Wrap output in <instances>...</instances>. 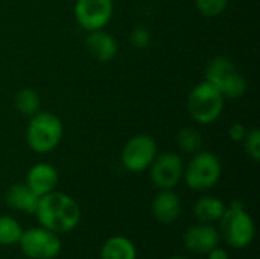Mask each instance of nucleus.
<instances>
[{
    "label": "nucleus",
    "mask_w": 260,
    "mask_h": 259,
    "mask_svg": "<svg viewBox=\"0 0 260 259\" xmlns=\"http://www.w3.org/2000/svg\"><path fill=\"white\" fill-rule=\"evenodd\" d=\"M34 215L41 227L55 234H67L78 227L81 221V208L73 197L59 191H52L40 197Z\"/></svg>",
    "instance_id": "1"
},
{
    "label": "nucleus",
    "mask_w": 260,
    "mask_h": 259,
    "mask_svg": "<svg viewBox=\"0 0 260 259\" xmlns=\"http://www.w3.org/2000/svg\"><path fill=\"white\" fill-rule=\"evenodd\" d=\"M64 136V125L58 116L49 111H38L30 116L26 140L30 150L38 154H47L53 151Z\"/></svg>",
    "instance_id": "2"
},
{
    "label": "nucleus",
    "mask_w": 260,
    "mask_h": 259,
    "mask_svg": "<svg viewBox=\"0 0 260 259\" xmlns=\"http://www.w3.org/2000/svg\"><path fill=\"white\" fill-rule=\"evenodd\" d=\"M206 81L213 84L224 98L238 99L247 92V79L227 56H215L206 66Z\"/></svg>",
    "instance_id": "3"
},
{
    "label": "nucleus",
    "mask_w": 260,
    "mask_h": 259,
    "mask_svg": "<svg viewBox=\"0 0 260 259\" xmlns=\"http://www.w3.org/2000/svg\"><path fill=\"white\" fill-rule=\"evenodd\" d=\"M224 96L222 93L209 81L198 82L187 96V111L190 118L201 124H213L224 110Z\"/></svg>",
    "instance_id": "4"
},
{
    "label": "nucleus",
    "mask_w": 260,
    "mask_h": 259,
    "mask_svg": "<svg viewBox=\"0 0 260 259\" xmlns=\"http://www.w3.org/2000/svg\"><path fill=\"white\" fill-rule=\"evenodd\" d=\"M221 234L233 249L248 247L256 235V226L251 215L244 209L242 203L233 202L219 220Z\"/></svg>",
    "instance_id": "5"
},
{
    "label": "nucleus",
    "mask_w": 260,
    "mask_h": 259,
    "mask_svg": "<svg viewBox=\"0 0 260 259\" xmlns=\"http://www.w3.org/2000/svg\"><path fill=\"white\" fill-rule=\"evenodd\" d=\"M222 165L216 154L210 151H198L193 154L184 169V180L193 191L204 192L216 186L221 179Z\"/></svg>",
    "instance_id": "6"
},
{
    "label": "nucleus",
    "mask_w": 260,
    "mask_h": 259,
    "mask_svg": "<svg viewBox=\"0 0 260 259\" xmlns=\"http://www.w3.org/2000/svg\"><path fill=\"white\" fill-rule=\"evenodd\" d=\"M157 143L152 136L140 133L126 140L120 153V162L129 172H143L157 156Z\"/></svg>",
    "instance_id": "7"
},
{
    "label": "nucleus",
    "mask_w": 260,
    "mask_h": 259,
    "mask_svg": "<svg viewBox=\"0 0 260 259\" xmlns=\"http://www.w3.org/2000/svg\"><path fill=\"white\" fill-rule=\"evenodd\" d=\"M18 244L21 252L30 259H53L61 252V240L58 234L44 227L23 231Z\"/></svg>",
    "instance_id": "8"
},
{
    "label": "nucleus",
    "mask_w": 260,
    "mask_h": 259,
    "mask_svg": "<svg viewBox=\"0 0 260 259\" xmlns=\"http://www.w3.org/2000/svg\"><path fill=\"white\" fill-rule=\"evenodd\" d=\"M78 24L87 32L104 29L113 18V0H76L73 8Z\"/></svg>",
    "instance_id": "9"
},
{
    "label": "nucleus",
    "mask_w": 260,
    "mask_h": 259,
    "mask_svg": "<svg viewBox=\"0 0 260 259\" xmlns=\"http://www.w3.org/2000/svg\"><path fill=\"white\" fill-rule=\"evenodd\" d=\"M148 169L152 183L158 189H174L184 174V165L181 157L171 151L157 154Z\"/></svg>",
    "instance_id": "10"
},
{
    "label": "nucleus",
    "mask_w": 260,
    "mask_h": 259,
    "mask_svg": "<svg viewBox=\"0 0 260 259\" xmlns=\"http://www.w3.org/2000/svg\"><path fill=\"white\" fill-rule=\"evenodd\" d=\"M183 241L187 250L198 255H207L212 249L219 246L221 234L212 224L200 223L186 231Z\"/></svg>",
    "instance_id": "11"
},
{
    "label": "nucleus",
    "mask_w": 260,
    "mask_h": 259,
    "mask_svg": "<svg viewBox=\"0 0 260 259\" xmlns=\"http://www.w3.org/2000/svg\"><path fill=\"white\" fill-rule=\"evenodd\" d=\"M152 215L163 224H171L181 215V198L172 189H160L151 203Z\"/></svg>",
    "instance_id": "12"
},
{
    "label": "nucleus",
    "mask_w": 260,
    "mask_h": 259,
    "mask_svg": "<svg viewBox=\"0 0 260 259\" xmlns=\"http://www.w3.org/2000/svg\"><path fill=\"white\" fill-rule=\"evenodd\" d=\"M26 185L38 195L43 197L56 189L58 171L50 163H37L26 174Z\"/></svg>",
    "instance_id": "13"
},
{
    "label": "nucleus",
    "mask_w": 260,
    "mask_h": 259,
    "mask_svg": "<svg viewBox=\"0 0 260 259\" xmlns=\"http://www.w3.org/2000/svg\"><path fill=\"white\" fill-rule=\"evenodd\" d=\"M85 47L88 53L99 63H108L117 55L116 38L104 29L88 32L85 38Z\"/></svg>",
    "instance_id": "14"
},
{
    "label": "nucleus",
    "mask_w": 260,
    "mask_h": 259,
    "mask_svg": "<svg viewBox=\"0 0 260 259\" xmlns=\"http://www.w3.org/2000/svg\"><path fill=\"white\" fill-rule=\"evenodd\" d=\"M6 203L11 209L24 212V214H35L40 197L26 185V183H15L6 192Z\"/></svg>",
    "instance_id": "15"
},
{
    "label": "nucleus",
    "mask_w": 260,
    "mask_h": 259,
    "mask_svg": "<svg viewBox=\"0 0 260 259\" xmlns=\"http://www.w3.org/2000/svg\"><path fill=\"white\" fill-rule=\"evenodd\" d=\"M225 209H227V206L221 198L213 197V195H204L197 200V203L193 206V214L200 223L212 224V223L221 220Z\"/></svg>",
    "instance_id": "16"
},
{
    "label": "nucleus",
    "mask_w": 260,
    "mask_h": 259,
    "mask_svg": "<svg viewBox=\"0 0 260 259\" xmlns=\"http://www.w3.org/2000/svg\"><path fill=\"white\" fill-rule=\"evenodd\" d=\"M101 259H137V250L129 238L116 235L104 243Z\"/></svg>",
    "instance_id": "17"
},
{
    "label": "nucleus",
    "mask_w": 260,
    "mask_h": 259,
    "mask_svg": "<svg viewBox=\"0 0 260 259\" xmlns=\"http://www.w3.org/2000/svg\"><path fill=\"white\" fill-rule=\"evenodd\" d=\"M14 104H15V108L23 114V116H34L40 111V107H41V98L40 95L30 89V87H23L20 89L17 93H15V98H14Z\"/></svg>",
    "instance_id": "18"
},
{
    "label": "nucleus",
    "mask_w": 260,
    "mask_h": 259,
    "mask_svg": "<svg viewBox=\"0 0 260 259\" xmlns=\"http://www.w3.org/2000/svg\"><path fill=\"white\" fill-rule=\"evenodd\" d=\"M177 143L181 151L187 154H195L203 148V134L193 127H184L177 133Z\"/></svg>",
    "instance_id": "19"
},
{
    "label": "nucleus",
    "mask_w": 260,
    "mask_h": 259,
    "mask_svg": "<svg viewBox=\"0 0 260 259\" xmlns=\"http://www.w3.org/2000/svg\"><path fill=\"white\" fill-rule=\"evenodd\" d=\"M23 229L20 223L8 215H0V246L18 244Z\"/></svg>",
    "instance_id": "20"
},
{
    "label": "nucleus",
    "mask_w": 260,
    "mask_h": 259,
    "mask_svg": "<svg viewBox=\"0 0 260 259\" xmlns=\"http://www.w3.org/2000/svg\"><path fill=\"white\" fill-rule=\"evenodd\" d=\"M229 2L230 0H195V6L201 15L215 18L227 9Z\"/></svg>",
    "instance_id": "21"
},
{
    "label": "nucleus",
    "mask_w": 260,
    "mask_h": 259,
    "mask_svg": "<svg viewBox=\"0 0 260 259\" xmlns=\"http://www.w3.org/2000/svg\"><path fill=\"white\" fill-rule=\"evenodd\" d=\"M244 150L247 153V156L253 160V162H260V131L257 128H251L247 131L244 140H242Z\"/></svg>",
    "instance_id": "22"
},
{
    "label": "nucleus",
    "mask_w": 260,
    "mask_h": 259,
    "mask_svg": "<svg viewBox=\"0 0 260 259\" xmlns=\"http://www.w3.org/2000/svg\"><path fill=\"white\" fill-rule=\"evenodd\" d=\"M151 32L143 26H136L129 34V43L134 49H146L151 44Z\"/></svg>",
    "instance_id": "23"
},
{
    "label": "nucleus",
    "mask_w": 260,
    "mask_h": 259,
    "mask_svg": "<svg viewBox=\"0 0 260 259\" xmlns=\"http://www.w3.org/2000/svg\"><path fill=\"white\" fill-rule=\"evenodd\" d=\"M247 131H248V128H247L244 124L235 122V124L230 127V130H229V137H230L233 142H241V143H242V140H244Z\"/></svg>",
    "instance_id": "24"
},
{
    "label": "nucleus",
    "mask_w": 260,
    "mask_h": 259,
    "mask_svg": "<svg viewBox=\"0 0 260 259\" xmlns=\"http://www.w3.org/2000/svg\"><path fill=\"white\" fill-rule=\"evenodd\" d=\"M207 259H230V256H229V253L224 249H221L219 246H216L215 249H212L207 253Z\"/></svg>",
    "instance_id": "25"
},
{
    "label": "nucleus",
    "mask_w": 260,
    "mask_h": 259,
    "mask_svg": "<svg viewBox=\"0 0 260 259\" xmlns=\"http://www.w3.org/2000/svg\"><path fill=\"white\" fill-rule=\"evenodd\" d=\"M169 259H189V258H186V256H172V258H169Z\"/></svg>",
    "instance_id": "26"
}]
</instances>
